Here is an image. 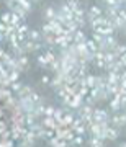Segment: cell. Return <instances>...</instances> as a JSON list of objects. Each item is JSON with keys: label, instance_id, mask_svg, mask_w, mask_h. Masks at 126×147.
<instances>
[{"label": "cell", "instance_id": "obj_1", "mask_svg": "<svg viewBox=\"0 0 126 147\" xmlns=\"http://www.w3.org/2000/svg\"><path fill=\"white\" fill-rule=\"evenodd\" d=\"M108 123H110V126L111 127H116V129H123L125 127V124H126V116H125V113H116V115H113L108 119Z\"/></svg>", "mask_w": 126, "mask_h": 147}, {"label": "cell", "instance_id": "obj_2", "mask_svg": "<svg viewBox=\"0 0 126 147\" xmlns=\"http://www.w3.org/2000/svg\"><path fill=\"white\" fill-rule=\"evenodd\" d=\"M110 116H108V111L102 110V108H93L92 111V118H90V123H102V121H108Z\"/></svg>", "mask_w": 126, "mask_h": 147}, {"label": "cell", "instance_id": "obj_3", "mask_svg": "<svg viewBox=\"0 0 126 147\" xmlns=\"http://www.w3.org/2000/svg\"><path fill=\"white\" fill-rule=\"evenodd\" d=\"M87 18L90 20V23H93L95 20H98L100 16H103V11H102V8H100L98 5H93V7H90L89 10H87Z\"/></svg>", "mask_w": 126, "mask_h": 147}, {"label": "cell", "instance_id": "obj_4", "mask_svg": "<svg viewBox=\"0 0 126 147\" xmlns=\"http://www.w3.org/2000/svg\"><path fill=\"white\" fill-rule=\"evenodd\" d=\"M54 59H56V56L53 54V51H44V53L38 57V62H39L41 67H46V65H49V64L53 62Z\"/></svg>", "mask_w": 126, "mask_h": 147}, {"label": "cell", "instance_id": "obj_5", "mask_svg": "<svg viewBox=\"0 0 126 147\" xmlns=\"http://www.w3.org/2000/svg\"><path fill=\"white\" fill-rule=\"evenodd\" d=\"M10 132V139L12 141H16V139H21V137L25 136V132H26V126H13L12 127Z\"/></svg>", "mask_w": 126, "mask_h": 147}, {"label": "cell", "instance_id": "obj_6", "mask_svg": "<svg viewBox=\"0 0 126 147\" xmlns=\"http://www.w3.org/2000/svg\"><path fill=\"white\" fill-rule=\"evenodd\" d=\"M87 41V36H85V33L82 30H77V31L72 34V42L74 44H85Z\"/></svg>", "mask_w": 126, "mask_h": 147}, {"label": "cell", "instance_id": "obj_7", "mask_svg": "<svg viewBox=\"0 0 126 147\" xmlns=\"http://www.w3.org/2000/svg\"><path fill=\"white\" fill-rule=\"evenodd\" d=\"M120 132H121L120 129H116V127L108 126V129H106V134H105V139H108V141H115V139H118Z\"/></svg>", "mask_w": 126, "mask_h": 147}, {"label": "cell", "instance_id": "obj_8", "mask_svg": "<svg viewBox=\"0 0 126 147\" xmlns=\"http://www.w3.org/2000/svg\"><path fill=\"white\" fill-rule=\"evenodd\" d=\"M15 62H16V70L20 72V70H23V69H26L28 57L26 56H18V57H15Z\"/></svg>", "mask_w": 126, "mask_h": 147}, {"label": "cell", "instance_id": "obj_9", "mask_svg": "<svg viewBox=\"0 0 126 147\" xmlns=\"http://www.w3.org/2000/svg\"><path fill=\"white\" fill-rule=\"evenodd\" d=\"M49 144H51V147H69V142H66L64 139H61L58 136H54L53 139H49Z\"/></svg>", "mask_w": 126, "mask_h": 147}, {"label": "cell", "instance_id": "obj_10", "mask_svg": "<svg viewBox=\"0 0 126 147\" xmlns=\"http://www.w3.org/2000/svg\"><path fill=\"white\" fill-rule=\"evenodd\" d=\"M26 39L28 41H33V42H39L41 41V34H39V31H36V30H28Z\"/></svg>", "mask_w": 126, "mask_h": 147}, {"label": "cell", "instance_id": "obj_11", "mask_svg": "<svg viewBox=\"0 0 126 147\" xmlns=\"http://www.w3.org/2000/svg\"><path fill=\"white\" fill-rule=\"evenodd\" d=\"M44 129H56V126H58V123H56V119L54 118H43V124H41Z\"/></svg>", "mask_w": 126, "mask_h": 147}, {"label": "cell", "instance_id": "obj_12", "mask_svg": "<svg viewBox=\"0 0 126 147\" xmlns=\"http://www.w3.org/2000/svg\"><path fill=\"white\" fill-rule=\"evenodd\" d=\"M31 87H28V85H21V88L16 92L18 93V98H26V96H30L31 95Z\"/></svg>", "mask_w": 126, "mask_h": 147}, {"label": "cell", "instance_id": "obj_13", "mask_svg": "<svg viewBox=\"0 0 126 147\" xmlns=\"http://www.w3.org/2000/svg\"><path fill=\"white\" fill-rule=\"evenodd\" d=\"M85 51H87L89 54H92V56H93V54L98 51V49H97V44H95L92 39H87V41H85Z\"/></svg>", "mask_w": 126, "mask_h": 147}, {"label": "cell", "instance_id": "obj_14", "mask_svg": "<svg viewBox=\"0 0 126 147\" xmlns=\"http://www.w3.org/2000/svg\"><path fill=\"white\" fill-rule=\"evenodd\" d=\"M44 18H46L47 21H51L56 18V8L54 7H47L46 10H44Z\"/></svg>", "mask_w": 126, "mask_h": 147}, {"label": "cell", "instance_id": "obj_15", "mask_svg": "<svg viewBox=\"0 0 126 147\" xmlns=\"http://www.w3.org/2000/svg\"><path fill=\"white\" fill-rule=\"evenodd\" d=\"M7 77L10 80V84H15V82H18V79H20V72H16V70H8V72H7Z\"/></svg>", "mask_w": 126, "mask_h": 147}, {"label": "cell", "instance_id": "obj_16", "mask_svg": "<svg viewBox=\"0 0 126 147\" xmlns=\"http://www.w3.org/2000/svg\"><path fill=\"white\" fill-rule=\"evenodd\" d=\"M16 3H18V7H20L21 10L26 11V13H28L30 10H31V3H30V2H26V0H18Z\"/></svg>", "mask_w": 126, "mask_h": 147}, {"label": "cell", "instance_id": "obj_17", "mask_svg": "<svg viewBox=\"0 0 126 147\" xmlns=\"http://www.w3.org/2000/svg\"><path fill=\"white\" fill-rule=\"evenodd\" d=\"M89 146L90 147H105V144H103V141H100V139H95V137H92L89 141Z\"/></svg>", "mask_w": 126, "mask_h": 147}, {"label": "cell", "instance_id": "obj_18", "mask_svg": "<svg viewBox=\"0 0 126 147\" xmlns=\"http://www.w3.org/2000/svg\"><path fill=\"white\" fill-rule=\"evenodd\" d=\"M13 142L10 137H3V139H0V147H13Z\"/></svg>", "mask_w": 126, "mask_h": 147}, {"label": "cell", "instance_id": "obj_19", "mask_svg": "<svg viewBox=\"0 0 126 147\" xmlns=\"http://www.w3.org/2000/svg\"><path fill=\"white\" fill-rule=\"evenodd\" d=\"M72 144H75V146H82V144H84V136H74Z\"/></svg>", "mask_w": 126, "mask_h": 147}, {"label": "cell", "instance_id": "obj_20", "mask_svg": "<svg viewBox=\"0 0 126 147\" xmlns=\"http://www.w3.org/2000/svg\"><path fill=\"white\" fill-rule=\"evenodd\" d=\"M20 88H21V84H20V82H15V84L10 85V88H8V90H10V92H18Z\"/></svg>", "mask_w": 126, "mask_h": 147}, {"label": "cell", "instance_id": "obj_21", "mask_svg": "<svg viewBox=\"0 0 126 147\" xmlns=\"http://www.w3.org/2000/svg\"><path fill=\"white\" fill-rule=\"evenodd\" d=\"M20 147H33V144H30V142H26V141H21Z\"/></svg>", "mask_w": 126, "mask_h": 147}, {"label": "cell", "instance_id": "obj_22", "mask_svg": "<svg viewBox=\"0 0 126 147\" xmlns=\"http://www.w3.org/2000/svg\"><path fill=\"white\" fill-rule=\"evenodd\" d=\"M49 82H51V79H49L47 75H44V77H43V84H49Z\"/></svg>", "mask_w": 126, "mask_h": 147}, {"label": "cell", "instance_id": "obj_23", "mask_svg": "<svg viewBox=\"0 0 126 147\" xmlns=\"http://www.w3.org/2000/svg\"><path fill=\"white\" fill-rule=\"evenodd\" d=\"M118 147H126V144H125V142H120V144H118Z\"/></svg>", "mask_w": 126, "mask_h": 147}]
</instances>
